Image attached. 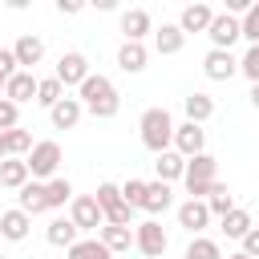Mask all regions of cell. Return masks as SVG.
Returning <instances> with one entry per match:
<instances>
[{
    "label": "cell",
    "instance_id": "1",
    "mask_svg": "<svg viewBox=\"0 0 259 259\" xmlns=\"http://www.w3.org/2000/svg\"><path fill=\"white\" fill-rule=\"evenodd\" d=\"M77 101H81V109H85V113H93V117H113V113L121 109V93H117V89H113V81H109V77H101V73H89V77L81 81Z\"/></svg>",
    "mask_w": 259,
    "mask_h": 259
},
{
    "label": "cell",
    "instance_id": "2",
    "mask_svg": "<svg viewBox=\"0 0 259 259\" xmlns=\"http://www.w3.org/2000/svg\"><path fill=\"white\" fill-rule=\"evenodd\" d=\"M138 130H142V146H146L154 158L174 146V117H170L166 105H150V109L138 117Z\"/></svg>",
    "mask_w": 259,
    "mask_h": 259
},
{
    "label": "cell",
    "instance_id": "3",
    "mask_svg": "<svg viewBox=\"0 0 259 259\" xmlns=\"http://www.w3.org/2000/svg\"><path fill=\"white\" fill-rule=\"evenodd\" d=\"M214 182H219V158H210V154H194V158H186L182 186H186V194H190V198L206 202V194H210V186H214Z\"/></svg>",
    "mask_w": 259,
    "mask_h": 259
},
{
    "label": "cell",
    "instance_id": "4",
    "mask_svg": "<svg viewBox=\"0 0 259 259\" xmlns=\"http://www.w3.org/2000/svg\"><path fill=\"white\" fill-rule=\"evenodd\" d=\"M24 166H28V178H32V182H49V178H57V166H61V146H57L53 138L32 142V150H28Z\"/></svg>",
    "mask_w": 259,
    "mask_h": 259
},
{
    "label": "cell",
    "instance_id": "5",
    "mask_svg": "<svg viewBox=\"0 0 259 259\" xmlns=\"http://www.w3.org/2000/svg\"><path fill=\"white\" fill-rule=\"evenodd\" d=\"M93 198H97V206H101L105 223H113V227H134V206H125V198H121V186H117V182H101V186L93 190Z\"/></svg>",
    "mask_w": 259,
    "mask_h": 259
},
{
    "label": "cell",
    "instance_id": "6",
    "mask_svg": "<svg viewBox=\"0 0 259 259\" xmlns=\"http://www.w3.org/2000/svg\"><path fill=\"white\" fill-rule=\"evenodd\" d=\"M69 223H73L77 231H101V227H105V214H101V206H97L93 194H73V202H69Z\"/></svg>",
    "mask_w": 259,
    "mask_h": 259
},
{
    "label": "cell",
    "instance_id": "7",
    "mask_svg": "<svg viewBox=\"0 0 259 259\" xmlns=\"http://www.w3.org/2000/svg\"><path fill=\"white\" fill-rule=\"evenodd\" d=\"M134 247H138L146 259H158V255L170 247V235L162 231V223H158V219H146V223H138V227H134Z\"/></svg>",
    "mask_w": 259,
    "mask_h": 259
},
{
    "label": "cell",
    "instance_id": "8",
    "mask_svg": "<svg viewBox=\"0 0 259 259\" xmlns=\"http://www.w3.org/2000/svg\"><path fill=\"white\" fill-rule=\"evenodd\" d=\"M53 77H57L65 89H69V85H77V89H81V81L89 77V57H85V53H77V49H73V53H61V57H57Z\"/></svg>",
    "mask_w": 259,
    "mask_h": 259
},
{
    "label": "cell",
    "instance_id": "9",
    "mask_svg": "<svg viewBox=\"0 0 259 259\" xmlns=\"http://www.w3.org/2000/svg\"><path fill=\"white\" fill-rule=\"evenodd\" d=\"M170 150H174V154H182V158L206 154V130H202V125H194V121L174 125V146H170Z\"/></svg>",
    "mask_w": 259,
    "mask_h": 259
},
{
    "label": "cell",
    "instance_id": "10",
    "mask_svg": "<svg viewBox=\"0 0 259 259\" xmlns=\"http://www.w3.org/2000/svg\"><path fill=\"white\" fill-rule=\"evenodd\" d=\"M12 57H16V69L32 73V69L45 61V40H40L36 32H20V36H16V45H12Z\"/></svg>",
    "mask_w": 259,
    "mask_h": 259
},
{
    "label": "cell",
    "instance_id": "11",
    "mask_svg": "<svg viewBox=\"0 0 259 259\" xmlns=\"http://www.w3.org/2000/svg\"><path fill=\"white\" fill-rule=\"evenodd\" d=\"M206 36H210V49L231 53V45L239 40V16H231V12H214V20H210Z\"/></svg>",
    "mask_w": 259,
    "mask_h": 259
},
{
    "label": "cell",
    "instance_id": "12",
    "mask_svg": "<svg viewBox=\"0 0 259 259\" xmlns=\"http://www.w3.org/2000/svg\"><path fill=\"white\" fill-rule=\"evenodd\" d=\"M202 73H206L210 81H231V77L239 73V57H235V53H223V49H210V53L202 57Z\"/></svg>",
    "mask_w": 259,
    "mask_h": 259
},
{
    "label": "cell",
    "instance_id": "13",
    "mask_svg": "<svg viewBox=\"0 0 259 259\" xmlns=\"http://www.w3.org/2000/svg\"><path fill=\"white\" fill-rule=\"evenodd\" d=\"M178 227H186L190 235H202V227H210V210H206V202L186 198V202L178 206Z\"/></svg>",
    "mask_w": 259,
    "mask_h": 259
},
{
    "label": "cell",
    "instance_id": "14",
    "mask_svg": "<svg viewBox=\"0 0 259 259\" xmlns=\"http://www.w3.org/2000/svg\"><path fill=\"white\" fill-rule=\"evenodd\" d=\"M28 231H32V219H28L20 206L0 214V239H8V243H24V239H28Z\"/></svg>",
    "mask_w": 259,
    "mask_h": 259
},
{
    "label": "cell",
    "instance_id": "15",
    "mask_svg": "<svg viewBox=\"0 0 259 259\" xmlns=\"http://www.w3.org/2000/svg\"><path fill=\"white\" fill-rule=\"evenodd\" d=\"M210 20H214V8L210 4H186L182 16H178V28H182V36L186 32H206Z\"/></svg>",
    "mask_w": 259,
    "mask_h": 259
},
{
    "label": "cell",
    "instance_id": "16",
    "mask_svg": "<svg viewBox=\"0 0 259 259\" xmlns=\"http://www.w3.org/2000/svg\"><path fill=\"white\" fill-rule=\"evenodd\" d=\"M121 32H125V40L142 45V36H146V32H154L150 12H146V8H125V12H121Z\"/></svg>",
    "mask_w": 259,
    "mask_h": 259
},
{
    "label": "cell",
    "instance_id": "17",
    "mask_svg": "<svg viewBox=\"0 0 259 259\" xmlns=\"http://www.w3.org/2000/svg\"><path fill=\"white\" fill-rule=\"evenodd\" d=\"M4 97L12 101V105H24V101H36V77L32 73H12L8 77V85H4Z\"/></svg>",
    "mask_w": 259,
    "mask_h": 259
},
{
    "label": "cell",
    "instance_id": "18",
    "mask_svg": "<svg viewBox=\"0 0 259 259\" xmlns=\"http://www.w3.org/2000/svg\"><path fill=\"white\" fill-rule=\"evenodd\" d=\"M174 206V190L166 182H146V198H142V210L154 219V214H166Z\"/></svg>",
    "mask_w": 259,
    "mask_h": 259
},
{
    "label": "cell",
    "instance_id": "19",
    "mask_svg": "<svg viewBox=\"0 0 259 259\" xmlns=\"http://www.w3.org/2000/svg\"><path fill=\"white\" fill-rule=\"evenodd\" d=\"M81 113H85V109H81L77 97H61V101L49 109V121H53V130H73V125L81 121Z\"/></svg>",
    "mask_w": 259,
    "mask_h": 259
},
{
    "label": "cell",
    "instance_id": "20",
    "mask_svg": "<svg viewBox=\"0 0 259 259\" xmlns=\"http://www.w3.org/2000/svg\"><path fill=\"white\" fill-rule=\"evenodd\" d=\"M146 61H150V49H146V45L121 40V49H117V69H121V73H142Z\"/></svg>",
    "mask_w": 259,
    "mask_h": 259
},
{
    "label": "cell",
    "instance_id": "21",
    "mask_svg": "<svg viewBox=\"0 0 259 259\" xmlns=\"http://www.w3.org/2000/svg\"><path fill=\"white\" fill-rule=\"evenodd\" d=\"M182 109H186V121H194V125H202V121H210L214 117V97L210 93H190V97H182Z\"/></svg>",
    "mask_w": 259,
    "mask_h": 259
},
{
    "label": "cell",
    "instance_id": "22",
    "mask_svg": "<svg viewBox=\"0 0 259 259\" xmlns=\"http://www.w3.org/2000/svg\"><path fill=\"white\" fill-rule=\"evenodd\" d=\"M16 198H20V210H24L28 219L49 210V198H45V182H32V178H28V182L20 186V194H16Z\"/></svg>",
    "mask_w": 259,
    "mask_h": 259
},
{
    "label": "cell",
    "instance_id": "23",
    "mask_svg": "<svg viewBox=\"0 0 259 259\" xmlns=\"http://www.w3.org/2000/svg\"><path fill=\"white\" fill-rule=\"evenodd\" d=\"M97 239L105 243L109 255H117V251H130V247H134V227H113V223H105V227L97 231Z\"/></svg>",
    "mask_w": 259,
    "mask_h": 259
},
{
    "label": "cell",
    "instance_id": "24",
    "mask_svg": "<svg viewBox=\"0 0 259 259\" xmlns=\"http://www.w3.org/2000/svg\"><path fill=\"white\" fill-rule=\"evenodd\" d=\"M182 45H186V36H182V28H178V24H162V28H154V49H158L162 57L182 53Z\"/></svg>",
    "mask_w": 259,
    "mask_h": 259
},
{
    "label": "cell",
    "instance_id": "25",
    "mask_svg": "<svg viewBox=\"0 0 259 259\" xmlns=\"http://www.w3.org/2000/svg\"><path fill=\"white\" fill-rule=\"evenodd\" d=\"M182 170H186V158L182 154H174V150H166V154H158V162H154V174H158V182H178L182 178Z\"/></svg>",
    "mask_w": 259,
    "mask_h": 259
},
{
    "label": "cell",
    "instance_id": "26",
    "mask_svg": "<svg viewBox=\"0 0 259 259\" xmlns=\"http://www.w3.org/2000/svg\"><path fill=\"white\" fill-rule=\"evenodd\" d=\"M206 210H210V219H227V214L235 210V194L227 190V182H214V186H210V194H206Z\"/></svg>",
    "mask_w": 259,
    "mask_h": 259
},
{
    "label": "cell",
    "instance_id": "27",
    "mask_svg": "<svg viewBox=\"0 0 259 259\" xmlns=\"http://www.w3.org/2000/svg\"><path fill=\"white\" fill-rule=\"evenodd\" d=\"M24 182H28L24 158H4V162H0V186H4V190H20Z\"/></svg>",
    "mask_w": 259,
    "mask_h": 259
},
{
    "label": "cell",
    "instance_id": "28",
    "mask_svg": "<svg viewBox=\"0 0 259 259\" xmlns=\"http://www.w3.org/2000/svg\"><path fill=\"white\" fill-rule=\"evenodd\" d=\"M0 142H4V154H8V158H28V150H32V134L20 130V125H16V130H4Z\"/></svg>",
    "mask_w": 259,
    "mask_h": 259
},
{
    "label": "cell",
    "instance_id": "29",
    "mask_svg": "<svg viewBox=\"0 0 259 259\" xmlns=\"http://www.w3.org/2000/svg\"><path fill=\"white\" fill-rule=\"evenodd\" d=\"M45 239H49L53 247H65V251H69V247L81 239V231H77L69 219H53V223H49V231H45Z\"/></svg>",
    "mask_w": 259,
    "mask_h": 259
},
{
    "label": "cell",
    "instance_id": "30",
    "mask_svg": "<svg viewBox=\"0 0 259 259\" xmlns=\"http://www.w3.org/2000/svg\"><path fill=\"white\" fill-rule=\"evenodd\" d=\"M219 223H223L219 231H223L227 239H243V235L255 227V223H251V210H243V206H235V210H231L227 219H219Z\"/></svg>",
    "mask_w": 259,
    "mask_h": 259
},
{
    "label": "cell",
    "instance_id": "31",
    "mask_svg": "<svg viewBox=\"0 0 259 259\" xmlns=\"http://www.w3.org/2000/svg\"><path fill=\"white\" fill-rule=\"evenodd\" d=\"M45 198H49V210H57V206H65V202H73V182L69 178H49L45 182Z\"/></svg>",
    "mask_w": 259,
    "mask_h": 259
},
{
    "label": "cell",
    "instance_id": "32",
    "mask_svg": "<svg viewBox=\"0 0 259 259\" xmlns=\"http://www.w3.org/2000/svg\"><path fill=\"white\" fill-rule=\"evenodd\" d=\"M61 97H65V85H61L57 77H40V81H36V105L53 109V105H57Z\"/></svg>",
    "mask_w": 259,
    "mask_h": 259
},
{
    "label": "cell",
    "instance_id": "33",
    "mask_svg": "<svg viewBox=\"0 0 259 259\" xmlns=\"http://www.w3.org/2000/svg\"><path fill=\"white\" fill-rule=\"evenodd\" d=\"M69 259H113V255L105 251L101 239H77V243L69 247Z\"/></svg>",
    "mask_w": 259,
    "mask_h": 259
},
{
    "label": "cell",
    "instance_id": "34",
    "mask_svg": "<svg viewBox=\"0 0 259 259\" xmlns=\"http://www.w3.org/2000/svg\"><path fill=\"white\" fill-rule=\"evenodd\" d=\"M182 259H223V251H219V243H214V239H206V235H194Z\"/></svg>",
    "mask_w": 259,
    "mask_h": 259
},
{
    "label": "cell",
    "instance_id": "35",
    "mask_svg": "<svg viewBox=\"0 0 259 259\" xmlns=\"http://www.w3.org/2000/svg\"><path fill=\"white\" fill-rule=\"evenodd\" d=\"M239 36L251 40V45H259V4H251V8L243 12V20H239Z\"/></svg>",
    "mask_w": 259,
    "mask_h": 259
},
{
    "label": "cell",
    "instance_id": "36",
    "mask_svg": "<svg viewBox=\"0 0 259 259\" xmlns=\"http://www.w3.org/2000/svg\"><path fill=\"white\" fill-rule=\"evenodd\" d=\"M239 73H243L251 85H259V45H251V49L239 57Z\"/></svg>",
    "mask_w": 259,
    "mask_h": 259
},
{
    "label": "cell",
    "instance_id": "37",
    "mask_svg": "<svg viewBox=\"0 0 259 259\" xmlns=\"http://www.w3.org/2000/svg\"><path fill=\"white\" fill-rule=\"evenodd\" d=\"M121 198H125V206L142 210V198H146V182H142V178H130V182L121 186Z\"/></svg>",
    "mask_w": 259,
    "mask_h": 259
},
{
    "label": "cell",
    "instance_id": "38",
    "mask_svg": "<svg viewBox=\"0 0 259 259\" xmlns=\"http://www.w3.org/2000/svg\"><path fill=\"white\" fill-rule=\"evenodd\" d=\"M16 125H20V105H12L8 97H0V134L16 130Z\"/></svg>",
    "mask_w": 259,
    "mask_h": 259
},
{
    "label": "cell",
    "instance_id": "39",
    "mask_svg": "<svg viewBox=\"0 0 259 259\" xmlns=\"http://www.w3.org/2000/svg\"><path fill=\"white\" fill-rule=\"evenodd\" d=\"M239 243H243V255H247V259H259V227H251Z\"/></svg>",
    "mask_w": 259,
    "mask_h": 259
},
{
    "label": "cell",
    "instance_id": "40",
    "mask_svg": "<svg viewBox=\"0 0 259 259\" xmlns=\"http://www.w3.org/2000/svg\"><path fill=\"white\" fill-rule=\"evenodd\" d=\"M0 73H4V77L20 73V69H16V57H12V49H0Z\"/></svg>",
    "mask_w": 259,
    "mask_h": 259
},
{
    "label": "cell",
    "instance_id": "41",
    "mask_svg": "<svg viewBox=\"0 0 259 259\" xmlns=\"http://www.w3.org/2000/svg\"><path fill=\"white\" fill-rule=\"evenodd\" d=\"M81 8H85L81 0H57V12H61V16H77Z\"/></svg>",
    "mask_w": 259,
    "mask_h": 259
},
{
    "label": "cell",
    "instance_id": "42",
    "mask_svg": "<svg viewBox=\"0 0 259 259\" xmlns=\"http://www.w3.org/2000/svg\"><path fill=\"white\" fill-rule=\"evenodd\" d=\"M251 105L259 109V85H251Z\"/></svg>",
    "mask_w": 259,
    "mask_h": 259
},
{
    "label": "cell",
    "instance_id": "43",
    "mask_svg": "<svg viewBox=\"0 0 259 259\" xmlns=\"http://www.w3.org/2000/svg\"><path fill=\"white\" fill-rule=\"evenodd\" d=\"M4 85H8V77H4V73H0V97H4Z\"/></svg>",
    "mask_w": 259,
    "mask_h": 259
},
{
    "label": "cell",
    "instance_id": "44",
    "mask_svg": "<svg viewBox=\"0 0 259 259\" xmlns=\"http://www.w3.org/2000/svg\"><path fill=\"white\" fill-rule=\"evenodd\" d=\"M227 259H247V255H243V251H235V255H227Z\"/></svg>",
    "mask_w": 259,
    "mask_h": 259
},
{
    "label": "cell",
    "instance_id": "45",
    "mask_svg": "<svg viewBox=\"0 0 259 259\" xmlns=\"http://www.w3.org/2000/svg\"><path fill=\"white\" fill-rule=\"evenodd\" d=\"M4 158H8V154H4V142H0V162H4Z\"/></svg>",
    "mask_w": 259,
    "mask_h": 259
},
{
    "label": "cell",
    "instance_id": "46",
    "mask_svg": "<svg viewBox=\"0 0 259 259\" xmlns=\"http://www.w3.org/2000/svg\"><path fill=\"white\" fill-rule=\"evenodd\" d=\"M0 259H4V251H0Z\"/></svg>",
    "mask_w": 259,
    "mask_h": 259
}]
</instances>
